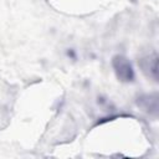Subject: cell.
<instances>
[{
  "label": "cell",
  "instance_id": "6da1fadb",
  "mask_svg": "<svg viewBox=\"0 0 159 159\" xmlns=\"http://www.w3.org/2000/svg\"><path fill=\"white\" fill-rule=\"evenodd\" d=\"M114 66H116V68H117L118 77H122L123 81H130V80L133 78L132 67H130V65L125 61V58H123V57H116Z\"/></svg>",
  "mask_w": 159,
  "mask_h": 159
}]
</instances>
